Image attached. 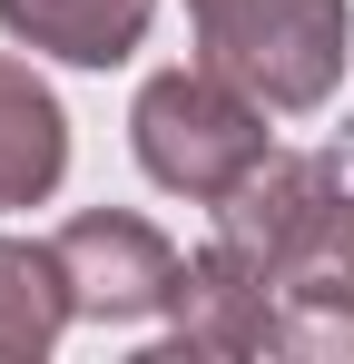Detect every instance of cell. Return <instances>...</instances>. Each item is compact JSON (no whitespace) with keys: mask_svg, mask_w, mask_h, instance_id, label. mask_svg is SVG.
<instances>
[{"mask_svg":"<svg viewBox=\"0 0 354 364\" xmlns=\"http://www.w3.org/2000/svg\"><path fill=\"white\" fill-rule=\"evenodd\" d=\"M266 266L256 256H236L227 237L207 246V256H187V276H177V345H207V355H266L276 345V305H266Z\"/></svg>","mask_w":354,"mask_h":364,"instance_id":"5b68a950","label":"cell"},{"mask_svg":"<svg viewBox=\"0 0 354 364\" xmlns=\"http://www.w3.org/2000/svg\"><path fill=\"white\" fill-rule=\"evenodd\" d=\"M207 69L266 109H325L345 79V0H187Z\"/></svg>","mask_w":354,"mask_h":364,"instance_id":"7a4b0ae2","label":"cell"},{"mask_svg":"<svg viewBox=\"0 0 354 364\" xmlns=\"http://www.w3.org/2000/svg\"><path fill=\"white\" fill-rule=\"evenodd\" d=\"M335 207H345V158H256L246 178L217 197V237L236 256H256L266 276H286L305 246L335 227Z\"/></svg>","mask_w":354,"mask_h":364,"instance_id":"277c9868","label":"cell"},{"mask_svg":"<svg viewBox=\"0 0 354 364\" xmlns=\"http://www.w3.org/2000/svg\"><path fill=\"white\" fill-rule=\"evenodd\" d=\"M69 168V119L30 60H0V207H40Z\"/></svg>","mask_w":354,"mask_h":364,"instance_id":"8992f818","label":"cell"},{"mask_svg":"<svg viewBox=\"0 0 354 364\" xmlns=\"http://www.w3.org/2000/svg\"><path fill=\"white\" fill-rule=\"evenodd\" d=\"M276 286H295L305 305H354V197L335 207V227H325V237L305 246V256H295V266L276 276Z\"/></svg>","mask_w":354,"mask_h":364,"instance_id":"9c48e42d","label":"cell"},{"mask_svg":"<svg viewBox=\"0 0 354 364\" xmlns=\"http://www.w3.org/2000/svg\"><path fill=\"white\" fill-rule=\"evenodd\" d=\"M69 315H79V305H69V266H59V246L0 237V364L50 355Z\"/></svg>","mask_w":354,"mask_h":364,"instance_id":"ba28073f","label":"cell"},{"mask_svg":"<svg viewBox=\"0 0 354 364\" xmlns=\"http://www.w3.org/2000/svg\"><path fill=\"white\" fill-rule=\"evenodd\" d=\"M0 30L50 50V60H79V69H109L138 50L148 30V0H0Z\"/></svg>","mask_w":354,"mask_h":364,"instance_id":"52a82bcc","label":"cell"},{"mask_svg":"<svg viewBox=\"0 0 354 364\" xmlns=\"http://www.w3.org/2000/svg\"><path fill=\"white\" fill-rule=\"evenodd\" d=\"M128 128H138V168L158 187H177V197H207V207L266 158V99H246L227 69H207V60L158 69L138 89Z\"/></svg>","mask_w":354,"mask_h":364,"instance_id":"6da1fadb","label":"cell"},{"mask_svg":"<svg viewBox=\"0 0 354 364\" xmlns=\"http://www.w3.org/2000/svg\"><path fill=\"white\" fill-rule=\"evenodd\" d=\"M59 266H69V305L99 315V325L168 315V305H177V276H187V256H177L148 217H128V207L69 217V227H59Z\"/></svg>","mask_w":354,"mask_h":364,"instance_id":"3957f363","label":"cell"}]
</instances>
